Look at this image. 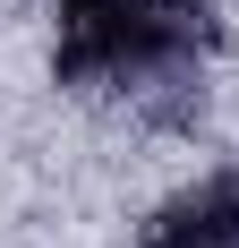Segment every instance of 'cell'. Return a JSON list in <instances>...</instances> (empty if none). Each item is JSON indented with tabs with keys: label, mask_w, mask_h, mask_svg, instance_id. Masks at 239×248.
<instances>
[{
	"label": "cell",
	"mask_w": 239,
	"mask_h": 248,
	"mask_svg": "<svg viewBox=\"0 0 239 248\" xmlns=\"http://www.w3.org/2000/svg\"><path fill=\"white\" fill-rule=\"evenodd\" d=\"M214 34L222 26L205 0H51V69H60V86L128 94L154 120L205 111Z\"/></svg>",
	"instance_id": "1"
},
{
	"label": "cell",
	"mask_w": 239,
	"mask_h": 248,
	"mask_svg": "<svg viewBox=\"0 0 239 248\" xmlns=\"http://www.w3.org/2000/svg\"><path fill=\"white\" fill-rule=\"evenodd\" d=\"M137 248H239V163H222V171L188 180L179 197H163L145 214Z\"/></svg>",
	"instance_id": "2"
}]
</instances>
